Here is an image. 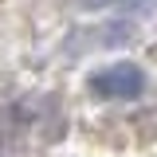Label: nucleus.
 <instances>
[{
	"label": "nucleus",
	"instance_id": "obj_1",
	"mask_svg": "<svg viewBox=\"0 0 157 157\" xmlns=\"http://www.w3.org/2000/svg\"><path fill=\"white\" fill-rule=\"evenodd\" d=\"M141 86H145V75L137 63H114V67L90 75V94L98 98H137Z\"/></svg>",
	"mask_w": 157,
	"mask_h": 157
},
{
	"label": "nucleus",
	"instance_id": "obj_2",
	"mask_svg": "<svg viewBox=\"0 0 157 157\" xmlns=\"http://www.w3.org/2000/svg\"><path fill=\"white\" fill-rule=\"evenodd\" d=\"M86 12H98V8H110V4H118V0H78Z\"/></svg>",
	"mask_w": 157,
	"mask_h": 157
}]
</instances>
